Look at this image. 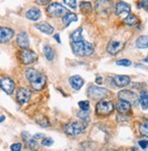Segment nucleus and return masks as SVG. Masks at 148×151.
I'll list each match as a JSON object with an SVG mask.
<instances>
[{
  "mask_svg": "<svg viewBox=\"0 0 148 151\" xmlns=\"http://www.w3.org/2000/svg\"><path fill=\"white\" fill-rule=\"evenodd\" d=\"M25 75L34 91L40 92L45 87L47 83V76L41 73H39L36 69L34 68L27 69L25 72Z\"/></svg>",
  "mask_w": 148,
  "mask_h": 151,
  "instance_id": "nucleus-1",
  "label": "nucleus"
},
{
  "mask_svg": "<svg viewBox=\"0 0 148 151\" xmlns=\"http://www.w3.org/2000/svg\"><path fill=\"white\" fill-rule=\"evenodd\" d=\"M71 50L73 54L78 57H87L91 56L94 52V47L92 43L84 40L79 41H71Z\"/></svg>",
  "mask_w": 148,
  "mask_h": 151,
  "instance_id": "nucleus-2",
  "label": "nucleus"
},
{
  "mask_svg": "<svg viewBox=\"0 0 148 151\" xmlns=\"http://www.w3.org/2000/svg\"><path fill=\"white\" fill-rule=\"evenodd\" d=\"M87 124L88 123H86L82 120L69 123L64 127V132L68 136L71 137L82 135V133L85 132V129L87 128Z\"/></svg>",
  "mask_w": 148,
  "mask_h": 151,
  "instance_id": "nucleus-3",
  "label": "nucleus"
},
{
  "mask_svg": "<svg viewBox=\"0 0 148 151\" xmlns=\"http://www.w3.org/2000/svg\"><path fill=\"white\" fill-rule=\"evenodd\" d=\"M94 6L96 13L103 17H108L114 8V4L111 0H96Z\"/></svg>",
  "mask_w": 148,
  "mask_h": 151,
  "instance_id": "nucleus-4",
  "label": "nucleus"
},
{
  "mask_svg": "<svg viewBox=\"0 0 148 151\" xmlns=\"http://www.w3.org/2000/svg\"><path fill=\"white\" fill-rule=\"evenodd\" d=\"M109 94V91L105 88H102L99 86L91 85L87 89V96L91 100L93 101H100L106 98Z\"/></svg>",
  "mask_w": 148,
  "mask_h": 151,
  "instance_id": "nucleus-5",
  "label": "nucleus"
},
{
  "mask_svg": "<svg viewBox=\"0 0 148 151\" xmlns=\"http://www.w3.org/2000/svg\"><path fill=\"white\" fill-rule=\"evenodd\" d=\"M118 98L127 101L132 105L135 106L138 104H140V97H139L135 93L130 90H122L118 93Z\"/></svg>",
  "mask_w": 148,
  "mask_h": 151,
  "instance_id": "nucleus-6",
  "label": "nucleus"
},
{
  "mask_svg": "<svg viewBox=\"0 0 148 151\" xmlns=\"http://www.w3.org/2000/svg\"><path fill=\"white\" fill-rule=\"evenodd\" d=\"M114 109V104L111 101H104V102H99L96 104V114L98 115H102L106 116L112 114V112Z\"/></svg>",
  "mask_w": 148,
  "mask_h": 151,
  "instance_id": "nucleus-7",
  "label": "nucleus"
},
{
  "mask_svg": "<svg viewBox=\"0 0 148 151\" xmlns=\"http://www.w3.org/2000/svg\"><path fill=\"white\" fill-rule=\"evenodd\" d=\"M47 12L52 17H61L68 13V9L59 3H51L47 7Z\"/></svg>",
  "mask_w": 148,
  "mask_h": 151,
  "instance_id": "nucleus-8",
  "label": "nucleus"
},
{
  "mask_svg": "<svg viewBox=\"0 0 148 151\" xmlns=\"http://www.w3.org/2000/svg\"><path fill=\"white\" fill-rule=\"evenodd\" d=\"M19 60L21 63L24 65H29L35 63L38 60V55L36 52H34L30 50H22L19 54Z\"/></svg>",
  "mask_w": 148,
  "mask_h": 151,
  "instance_id": "nucleus-9",
  "label": "nucleus"
},
{
  "mask_svg": "<svg viewBox=\"0 0 148 151\" xmlns=\"http://www.w3.org/2000/svg\"><path fill=\"white\" fill-rule=\"evenodd\" d=\"M0 87H1L2 91H4L6 94L11 95L15 90V83L11 78L3 76L0 79Z\"/></svg>",
  "mask_w": 148,
  "mask_h": 151,
  "instance_id": "nucleus-10",
  "label": "nucleus"
},
{
  "mask_svg": "<svg viewBox=\"0 0 148 151\" xmlns=\"http://www.w3.org/2000/svg\"><path fill=\"white\" fill-rule=\"evenodd\" d=\"M30 97H31L30 90H29L28 88H24V87H20L19 90H17L16 95L17 103H19L20 104H28L29 101L30 100Z\"/></svg>",
  "mask_w": 148,
  "mask_h": 151,
  "instance_id": "nucleus-11",
  "label": "nucleus"
},
{
  "mask_svg": "<svg viewBox=\"0 0 148 151\" xmlns=\"http://www.w3.org/2000/svg\"><path fill=\"white\" fill-rule=\"evenodd\" d=\"M125 42L121 40H111L107 45V51L111 55H116L120 51H122L124 48Z\"/></svg>",
  "mask_w": 148,
  "mask_h": 151,
  "instance_id": "nucleus-12",
  "label": "nucleus"
},
{
  "mask_svg": "<svg viewBox=\"0 0 148 151\" xmlns=\"http://www.w3.org/2000/svg\"><path fill=\"white\" fill-rule=\"evenodd\" d=\"M16 44L21 50H28L29 48V40L28 33L26 31H21L16 36Z\"/></svg>",
  "mask_w": 148,
  "mask_h": 151,
  "instance_id": "nucleus-13",
  "label": "nucleus"
},
{
  "mask_svg": "<svg viewBox=\"0 0 148 151\" xmlns=\"http://www.w3.org/2000/svg\"><path fill=\"white\" fill-rule=\"evenodd\" d=\"M14 38V30L9 28L2 27L0 29V41L1 43L9 42Z\"/></svg>",
  "mask_w": 148,
  "mask_h": 151,
  "instance_id": "nucleus-14",
  "label": "nucleus"
},
{
  "mask_svg": "<svg viewBox=\"0 0 148 151\" xmlns=\"http://www.w3.org/2000/svg\"><path fill=\"white\" fill-rule=\"evenodd\" d=\"M112 81H114V83L116 87L124 88L131 83V78L128 75H115L112 79Z\"/></svg>",
  "mask_w": 148,
  "mask_h": 151,
  "instance_id": "nucleus-15",
  "label": "nucleus"
},
{
  "mask_svg": "<svg viewBox=\"0 0 148 151\" xmlns=\"http://www.w3.org/2000/svg\"><path fill=\"white\" fill-rule=\"evenodd\" d=\"M115 14L120 16L122 14H129L131 12V6L124 1H119L114 7Z\"/></svg>",
  "mask_w": 148,
  "mask_h": 151,
  "instance_id": "nucleus-16",
  "label": "nucleus"
},
{
  "mask_svg": "<svg viewBox=\"0 0 148 151\" xmlns=\"http://www.w3.org/2000/svg\"><path fill=\"white\" fill-rule=\"evenodd\" d=\"M69 84H71V86L76 91L81 90L82 87L84 84L83 79L81 76H79V75H73L71 77H69Z\"/></svg>",
  "mask_w": 148,
  "mask_h": 151,
  "instance_id": "nucleus-17",
  "label": "nucleus"
},
{
  "mask_svg": "<svg viewBox=\"0 0 148 151\" xmlns=\"http://www.w3.org/2000/svg\"><path fill=\"white\" fill-rule=\"evenodd\" d=\"M34 27L38 30L45 33L47 35H51V34H53V32H54V28L50 24H49L47 22H41V23L35 24Z\"/></svg>",
  "mask_w": 148,
  "mask_h": 151,
  "instance_id": "nucleus-18",
  "label": "nucleus"
},
{
  "mask_svg": "<svg viewBox=\"0 0 148 151\" xmlns=\"http://www.w3.org/2000/svg\"><path fill=\"white\" fill-rule=\"evenodd\" d=\"M131 106H132V104H130L129 102L120 99V100L116 103L115 107H116V110H117L120 114H125V113H127V112L130 111V109H131Z\"/></svg>",
  "mask_w": 148,
  "mask_h": 151,
  "instance_id": "nucleus-19",
  "label": "nucleus"
},
{
  "mask_svg": "<svg viewBox=\"0 0 148 151\" xmlns=\"http://www.w3.org/2000/svg\"><path fill=\"white\" fill-rule=\"evenodd\" d=\"M40 17H41V12L39 9H38L36 7L30 8V9H29L27 11V13H26V17L31 21H36V20L39 19Z\"/></svg>",
  "mask_w": 148,
  "mask_h": 151,
  "instance_id": "nucleus-20",
  "label": "nucleus"
},
{
  "mask_svg": "<svg viewBox=\"0 0 148 151\" xmlns=\"http://www.w3.org/2000/svg\"><path fill=\"white\" fill-rule=\"evenodd\" d=\"M78 21V16L75 13H67L62 17V24L65 27H69L72 22Z\"/></svg>",
  "mask_w": 148,
  "mask_h": 151,
  "instance_id": "nucleus-21",
  "label": "nucleus"
},
{
  "mask_svg": "<svg viewBox=\"0 0 148 151\" xmlns=\"http://www.w3.org/2000/svg\"><path fill=\"white\" fill-rule=\"evenodd\" d=\"M135 47L139 50L148 48V36H140L135 40Z\"/></svg>",
  "mask_w": 148,
  "mask_h": 151,
  "instance_id": "nucleus-22",
  "label": "nucleus"
},
{
  "mask_svg": "<svg viewBox=\"0 0 148 151\" xmlns=\"http://www.w3.org/2000/svg\"><path fill=\"white\" fill-rule=\"evenodd\" d=\"M35 121H36V123L39 126H40L42 127H49L50 126L49 120L44 114H38L37 116L35 117Z\"/></svg>",
  "mask_w": 148,
  "mask_h": 151,
  "instance_id": "nucleus-23",
  "label": "nucleus"
},
{
  "mask_svg": "<svg viewBox=\"0 0 148 151\" xmlns=\"http://www.w3.org/2000/svg\"><path fill=\"white\" fill-rule=\"evenodd\" d=\"M123 21H124V23L126 26L134 27V26L137 25V23H138V19H137V17H136L134 14L129 13V14L127 15V17H124Z\"/></svg>",
  "mask_w": 148,
  "mask_h": 151,
  "instance_id": "nucleus-24",
  "label": "nucleus"
},
{
  "mask_svg": "<svg viewBox=\"0 0 148 151\" xmlns=\"http://www.w3.org/2000/svg\"><path fill=\"white\" fill-rule=\"evenodd\" d=\"M80 10L82 14H90L92 11V6L90 2L82 1L80 3Z\"/></svg>",
  "mask_w": 148,
  "mask_h": 151,
  "instance_id": "nucleus-25",
  "label": "nucleus"
},
{
  "mask_svg": "<svg viewBox=\"0 0 148 151\" xmlns=\"http://www.w3.org/2000/svg\"><path fill=\"white\" fill-rule=\"evenodd\" d=\"M43 52L48 60H53L55 58V52L49 45H45L43 48Z\"/></svg>",
  "mask_w": 148,
  "mask_h": 151,
  "instance_id": "nucleus-26",
  "label": "nucleus"
},
{
  "mask_svg": "<svg viewBox=\"0 0 148 151\" xmlns=\"http://www.w3.org/2000/svg\"><path fill=\"white\" fill-rule=\"evenodd\" d=\"M140 105L143 110H146L148 108V93L147 92L142 91L140 93Z\"/></svg>",
  "mask_w": 148,
  "mask_h": 151,
  "instance_id": "nucleus-27",
  "label": "nucleus"
},
{
  "mask_svg": "<svg viewBox=\"0 0 148 151\" xmlns=\"http://www.w3.org/2000/svg\"><path fill=\"white\" fill-rule=\"evenodd\" d=\"M82 33V28H79V29H77L76 30H74L71 34V41L75 42V41H79V40H83Z\"/></svg>",
  "mask_w": 148,
  "mask_h": 151,
  "instance_id": "nucleus-28",
  "label": "nucleus"
},
{
  "mask_svg": "<svg viewBox=\"0 0 148 151\" xmlns=\"http://www.w3.org/2000/svg\"><path fill=\"white\" fill-rule=\"evenodd\" d=\"M77 117L86 123H90V121H91V117H90V114H89L88 111H84V110L79 111L77 113Z\"/></svg>",
  "mask_w": 148,
  "mask_h": 151,
  "instance_id": "nucleus-29",
  "label": "nucleus"
},
{
  "mask_svg": "<svg viewBox=\"0 0 148 151\" xmlns=\"http://www.w3.org/2000/svg\"><path fill=\"white\" fill-rule=\"evenodd\" d=\"M139 132L145 137H148V121H144L139 125Z\"/></svg>",
  "mask_w": 148,
  "mask_h": 151,
  "instance_id": "nucleus-30",
  "label": "nucleus"
},
{
  "mask_svg": "<svg viewBox=\"0 0 148 151\" xmlns=\"http://www.w3.org/2000/svg\"><path fill=\"white\" fill-rule=\"evenodd\" d=\"M26 146H28V147L31 150H36L38 149L39 147V144H38V142L36 141V138H35L34 137L28 142L27 144H26Z\"/></svg>",
  "mask_w": 148,
  "mask_h": 151,
  "instance_id": "nucleus-31",
  "label": "nucleus"
},
{
  "mask_svg": "<svg viewBox=\"0 0 148 151\" xmlns=\"http://www.w3.org/2000/svg\"><path fill=\"white\" fill-rule=\"evenodd\" d=\"M116 64L118 66H123V67H129L132 65V61L128 59H121L116 60Z\"/></svg>",
  "mask_w": 148,
  "mask_h": 151,
  "instance_id": "nucleus-32",
  "label": "nucleus"
},
{
  "mask_svg": "<svg viewBox=\"0 0 148 151\" xmlns=\"http://www.w3.org/2000/svg\"><path fill=\"white\" fill-rule=\"evenodd\" d=\"M78 105H79V107L82 110H84V111H89L90 109V103L88 101H80L78 103Z\"/></svg>",
  "mask_w": 148,
  "mask_h": 151,
  "instance_id": "nucleus-33",
  "label": "nucleus"
},
{
  "mask_svg": "<svg viewBox=\"0 0 148 151\" xmlns=\"http://www.w3.org/2000/svg\"><path fill=\"white\" fill-rule=\"evenodd\" d=\"M63 2L66 6H68L71 9H76L77 8V1L76 0H63Z\"/></svg>",
  "mask_w": 148,
  "mask_h": 151,
  "instance_id": "nucleus-34",
  "label": "nucleus"
},
{
  "mask_svg": "<svg viewBox=\"0 0 148 151\" xmlns=\"http://www.w3.org/2000/svg\"><path fill=\"white\" fill-rule=\"evenodd\" d=\"M53 143H54V140L51 137H45L41 141V145L44 147H50L53 145Z\"/></svg>",
  "mask_w": 148,
  "mask_h": 151,
  "instance_id": "nucleus-35",
  "label": "nucleus"
},
{
  "mask_svg": "<svg viewBox=\"0 0 148 151\" xmlns=\"http://www.w3.org/2000/svg\"><path fill=\"white\" fill-rule=\"evenodd\" d=\"M21 137L23 139V141L25 142V144H27L28 142L33 137L30 134H29V132H27V131H23L21 133Z\"/></svg>",
  "mask_w": 148,
  "mask_h": 151,
  "instance_id": "nucleus-36",
  "label": "nucleus"
},
{
  "mask_svg": "<svg viewBox=\"0 0 148 151\" xmlns=\"http://www.w3.org/2000/svg\"><path fill=\"white\" fill-rule=\"evenodd\" d=\"M138 7L144 10H148V0H141L138 4Z\"/></svg>",
  "mask_w": 148,
  "mask_h": 151,
  "instance_id": "nucleus-37",
  "label": "nucleus"
},
{
  "mask_svg": "<svg viewBox=\"0 0 148 151\" xmlns=\"http://www.w3.org/2000/svg\"><path fill=\"white\" fill-rule=\"evenodd\" d=\"M137 144L139 145V147H140L142 149H146L148 147V140H145V139L139 140Z\"/></svg>",
  "mask_w": 148,
  "mask_h": 151,
  "instance_id": "nucleus-38",
  "label": "nucleus"
},
{
  "mask_svg": "<svg viewBox=\"0 0 148 151\" xmlns=\"http://www.w3.org/2000/svg\"><path fill=\"white\" fill-rule=\"evenodd\" d=\"M22 148V144L21 143H14L10 146V149L13 151H19Z\"/></svg>",
  "mask_w": 148,
  "mask_h": 151,
  "instance_id": "nucleus-39",
  "label": "nucleus"
},
{
  "mask_svg": "<svg viewBox=\"0 0 148 151\" xmlns=\"http://www.w3.org/2000/svg\"><path fill=\"white\" fill-rule=\"evenodd\" d=\"M51 0H36V3L39 6H47L49 5Z\"/></svg>",
  "mask_w": 148,
  "mask_h": 151,
  "instance_id": "nucleus-40",
  "label": "nucleus"
},
{
  "mask_svg": "<svg viewBox=\"0 0 148 151\" xmlns=\"http://www.w3.org/2000/svg\"><path fill=\"white\" fill-rule=\"evenodd\" d=\"M95 82H96V83H98V84H102L103 83V78L102 76H97L96 79H95Z\"/></svg>",
  "mask_w": 148,
  "mask_h": 151,
  "instance_id": "nucleus-41",
  "label": "nucleus"
},
{
  "mask_svg": "<svg viewBox=\"0 0 148 151\" xmlns=\"http://www.w3.org/2000/svg\"><path fill=\"white\" fill-rule=\"evenodd\" d=\"M54 39L57 40V42L59 43V44H60V43H61V40H60V37H59V34H55L54 35Z\"/></svg>",
  "mask_w": 148,
  "mask_h": 151,
  "instance_id": "nucleus-42",
  "label": "nucleus"
},
{
  "mask_svg": "<svg viewBox=\"0 0 148 151\" xmlns=\"http://www.w3.org/2000/svg\"><path fill=\"white\" fill-rule=\"evenodd\" d=\"M43 137H44V135L41 134V133H38V134H35V135H34V137L36 138V139H40V138H42Z\"/></svg>",
  "mask_w": 148,
  "mask_h": 151,
  "instance_id": "nucleus-43",
  "label": "nucleus"
},
{
  "mask_svg": "<svg viewBox=\"0 0 148 151\" xmlns=\"http://www.w3.org/2000/svg\"><path fill=\"white\" fill-rule=\"evenodd\" d=\"M135 67H139V68H143V69H146V67H144V65H141L140 63H137V64H135Z\"/></svg>",
  "mask_w": 148,
  "mask_h": 151,
  "instance_id": "nucleus-44",
  "label": "nucleus"
},
{
  "mask_svg": "<svg viewBox=\"0 0 148 151\" xmlns=\"http://www.w3.org/2000/svg\"><path fill=\"white\" fill-rule=\"evenodd\" d=\"M143 61H144V63H148V54H147V56L143 60Z\"/></svg>",
  "mask_w": 148,
  "mask_h": 151,
  "instance_id": "nucleus-45",
  "label": "nucleus"
},
{
  "mask_svg": "<svg viewBox=\"0 0 148 151\" xmlns=\"http://www.w3.org/2000/svg\"><path fill=\"white\" fill-rule=\"evenodd\" d=\"M4 120H5V116H4V115H1V120H0V122L2 123V122H3Z\"/></svg>",
  "mask_w": 148,
  "mask_h": 151,
  "instance_id": "nucleus-46",
  "label": "nucleus"
},
{
  "mask_svg": "<svg viewBox=\"0 0 148 151\" xmlns=\"http://www.w3.org/2000/svg\"><path fill=\"white\" fill-rule=\"evenodd\" d=\"M132 149H133V150H138V148H137V147H133Z\"/></svg>",
  "mask_w": 148,
  "mask_h": 151,
  "instance_id": "nucleus-47",
  "label": "nucleus"
}]
</instances>
